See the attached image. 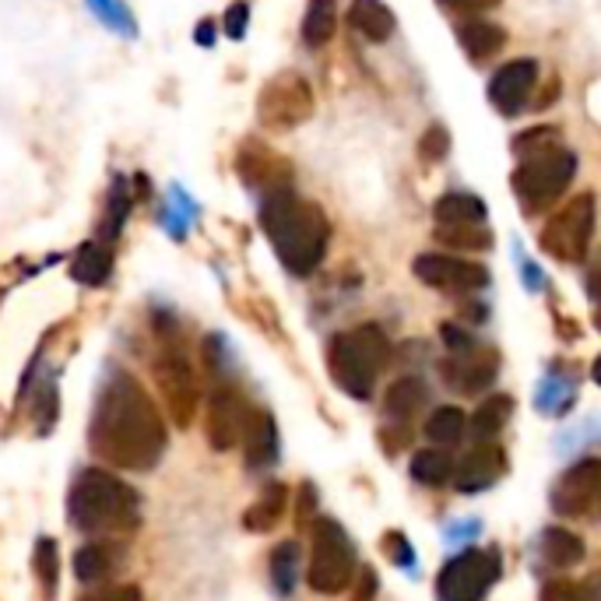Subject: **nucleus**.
I'll list each match as a JSON object with an SVG mask.
<instances>
[{
    "instance_id": "nucleus-3",
    "label": "nucleus",
    "mask_w": 601,
    "mask_h": 601,
    "mask_svg": "<svg viewBox=\"0 0 601 601\" xmlns=\"http://www.w3.org/2000/svg\"><path fill=\"white\" fill-rule=\"evenodd\" d=\"M67 517L85 535H127L141 528V499L106 468H85L67 496Z\"/></svg>"
},
{
    "instance_id": "nucleus-22",
    "label": "nucleus",
    "mask_w": 601,
    "mask_h": 601,
    "mask_svg": "<svg viewBox=\"0 0 601 601\" xmlns=\"http://www.w3.org/2000/svg\"><path fill=\"white\" fill-rule=\"evenodd\" d=\"M425 401H430V387H425V380L422 377H401L387 387L383 415L398 419V422H409L419 409H425Z\"/></svg>"
},
{
    "instance_id": "nucleus-7",
    "label": "nucleus",
    "mask_w": 601,
    "mask_h": 601,
    "mask_svg": "<svg viewBox=\"0 0 601 601\" xmlns=\"http://www.w3.org/2000/svg\"><path fill=\"white\" fill-rule=\"evenodd\" d=\"M594 236V193H577L541 229V250L559 264H584Z\"/></svg>"
},
{
    "instance_id": "nucleus-16",
    "label": "nucleus",
    "mask_w": 601,
    "mask_h": 601,
    "mask_svg": "<svg viewBox=\"0 0 601 601\" xmlns=\"http://www.w3.org/2000/svg\"><path fill=\"white\" fill-rule=\"evenodd\" d=\"M507 472V451L499 447V443H478L475 451H468L461 457V464L454 468V486L457 493H482L499 482V475Z\"/></svg>"
},
{
    "instance_id": "nucleus-34",
    "label": "nucleus",
    "mask_w": 601,
    "mask_h": 601,
    "mask_svg": "<svg viewBox=\"0 0 601 601\" xmlns=\"http://www.w3.org/2000/svg\"><path fill=\"white\" fill-rule=\"evenodd\" d=\"M130 204H134V198L127 193V180L116 177L113 187H109V208H106V222H103V243H113L124 232V222L130 215Z\"/></svg>"
},
{
    "instance_id": "nucleus-13",
    "label": "nucleus",
    "mask_w": 601,
    "mask_h": 601,
    "mask_svg": "<svg viewBox=\"0 0 601 601\" xmlns=\"http://www.w3.org/2000/svg\"><path fill=\"white\" fill-rule=\"evenodd\" d=\"M309 109H314V95L296 74L275 77L261 95V120L267 127H296L306 120Z\"/></svg>"
},
{
    "instance_id": "nucleus-37",
    "label": "nucleus",
    "mask_w": 601,
    "mask_h": 601,
    "mask_svg": "<svg viewBox=\"0 0 601 601\" xmlns=\"http://www.w3.org/2000/svg\"><path fill=\"white\" fill-rule=\"evenodd\" d=\"M549 148H559V130L556 127H531L520 138H514V155L517 159H531V155H541Z\"/></svg>"
},
{
    "instance_id": "nucleus-46",
    "label": "nucleus",
    "mask_w": 601,
    "mask_h": 601,
    "mask_svg": "<svg viewBox=\"0 0 601 601\" xmlns=\"http://www.w3.org/2000/svg\"><path fill=\"white\" fill-rule=\"evenodd\" d=\"M499 4H503V0H443V8L461 11V14H482V11L499 8Z\"/></svg>"
},
{
    "instance_id": "nucleus-4",
    "label": "nucleus",
    "mask_w": 601,
    "mask_h": 601,
    "mask_svg": "<svg viewBox=\"0 0 601 601\" xmlns=\"http://www.w3.org/2000/svg\"><path fill=\"white\" fill-rule=\"evenodd\" d=\"M387 362H391V341L377 324H359L327 345V370L345 394L359 401L373 394V383L387 370Z\"/></svg>"
},
{
    "instance_id": "nucleus-10",
    "label": "nucleus",
    "mask_w": 601,
    "mask_h": 601,
    "mask_svg": "<svg viewBox=\"0 0 601 601\" xmlns=\"http://www.w3.org/2000/svg\"><path fill=\"white\" fill-rule=\"evenodd\" d=\"M412 271L422 285L440 288V293H457V296L478 293V288L489 285V267H482L475 261L447 257V254H419Z\"/></svg>"
},
{
    "instance_id": "nucleus-51",
    "label": "nucleus",
    "mask_w": 601,
    "mask_h": 601,
    "mask_svg": "<svg viewBox=\"0 0 601 601\" xmlns=\"http://www.w3.org/2000/svg\"><path fill=\"white\" fill-rule=\"evenodd\" d=\"M594 577H598V580H601V573H594Z\"/></svg>"
},
{
    "instance_id": "nucleus-32",
    "label": "nucleus",
    "mask_w": 601,
    "mask_h": 601,
    "mask_svg": "<svg viewBox=\"0 0 601 601\" xmlns=\"http://www.w3.org/2000/svg\"><path fill=\"white\" fill-rule=\"evenodd\" d=\"M88 11L99 18V25H106L109 32L124 35V39H138V18L124 4V0H85Z\"/></svg>"
},
{
    "instance_id": "nucleus-33",
    "label": "nucleus",
    "mask_w": 601,
    "mask_h": 601,
    "mask_svg": "<svg viewBox=\"0 0 601 601\" xmlns=\"http://www.w3.org/2000/svg\"><path fill=\"white\" fill-rule=\"evenodd\" d=\"M436 240L443 246H451V250H468V254H475V250H489L493 246V232L486 225H472V222H464V225H436Z\"/></svg>"
},
{
    "instance_id": "nucleus-50",
    "label": "nucleus",
    "mask_w": 601,
    "mask_h": 601,
    "mask_svg": "<svg viewBox=\"0 0 601 601\" xmlns=\"http://www.w3.org/2000/svg\"><path fill=\"white\" fill-rule=\"evenodd\" d=\"M594 327L601 331V303H598V309H594Z\"/></svg>"
},
{
    "instance_id": "nucleus-14",
    "label": "nucleus",
    "mask_w": 601,
    "mask_h": 601,
    "mask_svg": "<svg viewBox=\"0 0 601 601\" xmlns=\"http://www.w3.org/2000/svg\"><path fill=\"white\" fill-rule=\"evenodd\" d=\"M496 373H499V359L486 345L451 352V359L440 362V377L447 380L451 391H461V394H482L496 380Z\"/></svg>"
},
{
    "instance_id": "nucleus-5",
    "label": "nucleus",
    "mask_w": 601,
    "mask_h": 601,
    "mask_svg": "<svg viewBox=\"0 0 601 601\" xmlns=\"http://www.w3.org/2000/svg\"><path fill=\"white\" fill-rule=\"evenodd\" d=\"M573 177H577V155L559 145L541 155H531V159H520L510 183H514L517 201L525 204V211L538 215V211L552 208L559 198H563Z\"/></svg>"
},
{
    "instance_id": "nucleus-19",
    "label": "nucleus",
    "mask_w": 601,
    "mask_h": 601,
    "mask_svg": "<svg viewBox=\"0 0 601 601\" xmlns=\"http://www.w3.org/2000/svg\"><path fill=\"white\" fill-rule=\"evenodd\" d=\"M348 25H352L362 39H370V43H387L398 29V18L383 0H352V8H348Z\"/></svg>"
},
{
    "instance_id": "nucleus-31",
    "label": "nucleus",
    "mask_w": 601,
    "mask_h": 601,
    "mask_svg": "<svg viewBox=\"0 0 601 601\" xmlns=\"http://www.w3.org/2000/svg\"><path fill=\"white\" fill-rule=\"evenodd\" d=\"M468 430V419L457 409V404H440V409L425 419V436L430 443H440V447H447V443H457Z\"/></svg>"
},
{
    "instance_id": "nucleus-2",
    "label": "nucleus",
    "mask_w": 601,
    "mask_h": 601,
    "mask_svg": "<svg viewBox=\"0 0 601 601\" xmlns=\"http://www.w3.org/2000/svg\"><path fill=\"white\" fill-rule=\"evenodd\" d=\"M261 225L288 275L306 278L320 267L327 240H331V225H327V215L317 204L296 198L293 187H275L261 193Z\"/></svg>"
},
{
    "instance_id": "nucleus-27",
    "label": "nucleus",
    "mask_w": 601,
    "mask_h": 601,
    "mask_svg": "<svg viewBox=\"0 0 601 601\" xmlns=\"http://www.w3.org/2000/svg\"><path fill=\"white\" fill-rule=\"evenodd\" d=\"M285 507H288V489L282 486V482H275V486H267L261 493V499L254 503V507H246L243 528L246 531H271L282 520Z\"/></svg>"
},
{
    "instance_id": "nucleus-15",
    "label": "nucleus",
    "mask_w": 601,
    "mask_h": 601,
    "mask_svg": "<svg viewBox=\"0 0 601 601\" xmlns=\"http://www.w3.org/2000/svg\"><path fill=\"white\" fill-rule=\"evenodd\" d=\"M535 85H538V64L531 61V56H525V61H510V64H503L493 74V82H489V103L503 116H517L520 109L528 106Z\"/></svg>"
},
{
    "instance_id": "nucleus-6",
    "label": "nucleus",
    "mask_w": 601,
    "mask_h": 601,
    "mask_svg": "<svg viewBox=\"0 0 601 601\" xmlns=\"http://www.w3.org/2000/svg\"><path fill=\"white\" fill-rule=\"evenodd\" d=\"M314 552H309V588L317 594H341L356 580V546L348 531L331 517H317L314 525Z\"/></svg>"
},
{
    "instance_id": "nucleus-49",
    "label": "nucleus",
    "mask_w": 601,
    "mask_h": 601,
    "mask_svg": "<svg viewBox=\"0 0 601 601\" xmlns=\"http://www.w3.org/2000/svg\"><path fill=\"white\" fill-rule=\"evenodd\" d=\"M591 377H594V383L601 387V356L594 359V366H591Z\"/></svg>"
},
{
    "instance_id": "nucleus-39",
    "label": "nucleus",
    "mask_w": 601,
    "mask_h": 601,
    "mask_svg": "<svg viewBox=\"0 0 601 601\" xmlns=\"http://www.w3.org/2000/svg\"><path fill=\"white\" fill-rule=\"evenodd\" d=\"M447 151H451V134L443 130V127H430V130L422 134V141H419L422 162H440Z\"/></svg>"
},
{
    "instance_id": "nucleus-47",
    "label": "nucleus",
    "mask_w": 601,
    "mask_h": 601,
    "mask_svg": "<svg viewBox=\"0 0 601 601\" xmlns=\"http://www.w3.org/2000/svg\"><path fill=\"white\" fill-rule=\"evenodd\" d=\"M588 296H591L594 303H601V254H598V261H594L591 271H588Z\"/></svg>"
},
{
    "instance_id": "nucleus-40",
    "label": "nucleus",
    "mask_w": 601,
    "mask_h": 601,
    "mask_svg": "<svg viewBox=\"0 0 601 601\" xmlns=\"http://www.w3.org/2000/svg\"><path fill=\"white\" fill-rule=\"evenodd\" d=\"M383 552L391 556V563L394 567H415V552H412V541L404 538L401 531H387L383 535Z\"/></svg>"
},
{
    "instance_id": "nucleus-35",
    "label": "nucleus",
    "mask_w": 601,
    "mask_h": 601,
    "mask_svg": "<svg viewBox=\"0 0 601 601\" xmlns=\"http://www.w3.org/2000/svg\"><path fill=\"white\" fill-rule=\"evenodd\" d=\"M32 570H35L39 588H43V598L50 601L56 594V573H61V563H56V541L53 538H39L35 541Z\"/></svg>"
},
{
    "instance_id": "nucleus-28",
    "label": "nucleus",
    "mask_w": 601,
    "mask_h": 601,
    "mask_svg": "<svg viewBox=\"0 0 601 601\" xmlns=\"http://www.w3.org/2000/svg\"><path fill=\"white\" fill-rule=\"evenodd\" d=\"M335 29H338V0H309L303 18V43L317 50L324 43H331Z\"/></svg>"
},
{
    "instance_id": "nucleus-45",
    "label": "nucleus",
    "mask_w": 601,
    "mask_h": 601,
    "mask_svg": "<svg viewBox=\"0 0 601 601\" xmlns=\"http://www.w3.org/2000/svg\"><path fill=\"white\" fill-rule=\"evenodd\" d=\"M440 335H443V341H447V348L451 352H464V348H472V345H478L464 327H457V324H443L440 327Z\"/></svg>"
},
{
    "instance_id": "nucleus-42",
    "label": "nucleus",
    "mask_w": 601,
    "mask_h": 601,
    "mask_svg": "<svg viewBox=\"0 0 601 601\" xmlns=\"http://www.w3.org/2000/svg\"><path fill=\"white\" fill-rule=\"evenodd\" d=\"M246 22H250V4H232L229 11H225V22H222V29H225V35L229 39H243L246 35Z\"/></svg>"
},
{
    "instance_id": "nucleus-1",
    "label": "nucleus",
    "mask_w": 601,
    "mask_h": 601,
    "mask_svg": "<svg viewBox=\"0 0 601 601\" xmlns=\"http://www.w3.org/2000/svg\"><path fill=\"white\" fill-rule=\"evenodd\" d=\"M166 419L151 394L120 366H109L88 422V447L109 468L151 472L166 454Z\"/></svg>"
},
{
    "instance_id": "nucleus-48",
    "label": "nucleus",
    "mask_w": 601,
    "mask_h": 601,
    "mask_svg": "<svg viewBox=\"0 0 601 601\" xmlns=\"http://www.w3.org/2000/svg\"><path fill=\"white\" fill-rule=\"evenodd\" d=\"M211 29H215L211 22H201V25H198V43H201V46H211V43H215V32H211Z\"/></svg>"
},
{
    "instance_id": "nucleus-26",
    "label": "nucleus",
    "mask_w": 601,
    "mask_h": 601,
    "mask_svg": "<svg viewBox=\"0 0 601 601\" xmlns=\"http://www.w3.org/2000/svg\"><path fill=\"white\" fill-rule=\"evenodd\" d=\"M510 415H514V401L507 394H489V401H482L475 409L468 430L478 443H489L493 436H499L503 425L510 422Z\"/></svg>"
},
{
    "instance_id": "nucleus-20",
    "label": "nucleus",
    "mask_w": 601,
    "mask_h": 601,
    "mask_svg": "<svg viewBox=\"0 0 601 601\" xmlns=\"http://www.w3.org/2000/svg\"><path fill=\"white\" fill-rule=\"evenodd\" d=\"M577 398V377H570L563 366H552V370L541 377L538 394H535V409L541 415H567L570 404Z\"/></svg>"
},
{
    "instance_id": "nucleus-17",
    "label": "nucleus",
    "mask_w": 601,
    "mask_h": 601,
    "mask_svg": "<svg viewBox=\"0 0 601 601\" xmlns=\"http://www.w3.org/2000/svg\"><path fill=\"white\" fill-rule=\"evenodd\" d=\"M278 425L271 419V412L254 409L246 425V436H243V454L250 468H271L278 461Z\"/></svg>"
},
{
    "instance_id": "nucleus-24",
    "label": "nucleus",
    "mask_w": 601,
    "mask_h": 601,
    "mask_svg": "<svg viewBox=\"0 0 601 601\" xmlns=\"http://www.w3.org/2000/svg\"><path fill=\"white\" fill-rule=\"evenodd\" d=\"M541 556H546V563L556 570L577 567L580 559H584V538L567 528H546L541 531Z\"/></svg>"
},
{
    "instance_id": "nucleus-9",
    "label": "nucleus",
    "mask_w": 601,
    "mask_h": 601,
    "mask_svg": "<svg viewBox=\"0 0 601 601\" xmlns=\"http://www.w3.org/2000/svg\"><path fill=\"white\" fill-rule=\"evenodd\" d=\"M155 380H159V391L166 398V412L172 415V422L190 425L201 401V387H198V377H193L187 352L177 341L162 345L159 359H155Z\"/></svg>"
},
{
    "instance_id": "nucleus-30",
    "label": "nucleus",
    "mask_w": 601,
    "mask_h": 601,
    "mask_svg": "<svg viewBox=\"0 0 601 601\" xmlns=\"http://www.w3.org/2000/svg\"><path fill=\"white\" fill-rule=\"evenodd\" d=\"M296 580H299V546L296 541H282L271 552V588L285 598L296 591Z\"/></svg>"
},
{
    "instance_id": "nucleus-8",
    "label": "nucleus",
    "mask_w": 601,
    "mask_h": 601,
    "mask_svg": "<svg viewBox=\"0 0 601 601\" xmlns=\"http://www.w3.org/2000/svg\"><path fill=\"white\" fill-rule=\"evenodd\" d=\"M499 552L496 549H464L457 552L436 577L440 601H482L499 580Z\"/></svg>"
},
{
    "instance_id": "nucleus-18",
    "label": "nucleus",
    "mask_w": 601,
    "mask_h": 601,
    "mask_svg": "<svg viewBox=\"0 0 601 601\" xmlns=\"http://www.w3.org/2000/svg\"><path fill=\"white\" fill-rule=\"evenodd\" d=\"M124 563V549L109 546V541H88L74 552V577L82 584H99L109 573H116Z\"/></svg>"
},
{
    "instance_id": "nucleus-12",
    "label": "nucleus",
    "mask_w": 601,
    "mask_h": 601,
    "mask_svg": "<svg viewBox=\"0 0 601 601\" xmlns=\"http://www.w3.org/2000/svg\"><path fill=\"white\" fill-rule=\"evenodd\" d=\"M250 401L236 391V387H219L208 401V443L215 451H232L236 443H243L246 425H250Z\"/></svg>"
},
{
    "instance_id": "nucleus-43",
    "label": "nucleus",
    "mask_w": 601,
    "mask_h": 601,
    "mask_svg": "<svg viewBox=\"0 0 601 601\" xmlns=\"http://www.w3.org/2000/svg\"><path fill=\"white\" fill-rule=\"evenodd\" d=\"M82 601H145L141 588H134V584H116V588H106V591H95Z\"/></svg>"
},
{
    "instance_id": "nucleus-36",
    "label": "nucleus",
    "mask_w": 601,
    "mask_h": 601,
    "mask_svg": "<svg viewBox=\"0 0 601 601\" xmlns=\"http://www.w3.org/2000/svg\"><path fill=\"white\" fill-rule=\"evenodd\" d=\"M198 219V204H193L180 187H172V198L166 204V215H162V229L169 232L172 240H183L187 236V225Z\"/></svg>"
},
{
    "instance_id": "nucleus-38",
    "label": "nucleus",
    "mask_w": 601,
    "mask_h": 601,
    "mask_svg": "<svg viewBox=\"0 0 601 601\" xmlns=\"http://www.w3.org/2000/svg\"><path fill=\"white\" fill-rule=\"evenodd\" d=\"M204 366L211 377L225 380L229 370H232V352H229V341L222 335H208L204 338Z\"/></svg>"
},
{
    "instance_id": "nucleus-44",
    "label": "nucleus",
    "mask_w": 601,
    "mask_h": 601,
    "mask_svg": "<svg viewBox=\"0 0 601 601\" xmlns=\"http://www.w3.org/2000/svg\"><path fill=\"white\" fill-rule=\"evenodd\" d=\"M377 598V573L370 567H362L359 577L352 580V598L348 601H373Z\"/></svg>"
},
{
    "instance_id": "nucleus-25",
    "label": "nucleus",
    "mask_w": 601,
    "mask_h": 601,
    "mask_svg": "<svg viewBox=\"0 0 601 601\" xmlns=\"http://www.w3.org/2000/svg\"><path fill=\"white\" fill-rule=\"evenodd\" d=\"M433 215L440 225H464V222H486V204H482L475 193H464V190H451L443 193V198L436 201Z\"/></svg>"
},
{
    "instance_id": "nucleus-21",
    "label": "nucleus",
    "mask_w": 601,
    "mask_h": 601,
    "mask_svg": "<svg viewBox=\"0 0 601 601\" xmlns=\"http://www.w3.org/2000/svg\"><path fill=\"white\" fill-rule=\"evenodd\" d=\"M457 43L461 50L472 56L475 64L489 61L507 43V32H503L496 22H482V18H468V22L457 25Z\"/></svg>"
},
{
    "instance_id": "nucleus-11",
    "label": "nucleus",
    "mask_w": 601,
    "mask_h": 601,
    "mask_svg": "<svg viewBox=\"0 0 601 601\" xmlns=\"http://www.w3.org/2000/svg\"><path fill=\"white\" fill-rule=\"evenodd\" d=\"M601 496V457L573 461L570 468L556 478L549 503L559 517H580L591 510V503Z\"/></svg>"
},
{
    "instance_id": "nucleus-41",
    "label": "nucleus",
    "mask_w": 601,
    "mask_h": 601,
    "mask_svg": "<svg viewBox=\"0 0 601 601\" xmlns=\"http://www.w3.org/2000/svg\"><path fill=\"white\" fill-rule=\"evenodd\" d=\"M538 601H588V594L580 591L573 580H552V584L541 588Z\"/></svg>"
},
{
    "instance_id": "nucleus-23",
    "label": "nucleus",
    "mask_w": 601,
    "mask_h": 601,
    "mask_svg": "<svg viewBox=\"0 0 601 601\" xmlns=\"http://www.w3.org/2000/svg\"><path fill=\"white\" fill-rule=\"evenodd\" d=\"M109 271H113L109 243L92 240V243H82V246H77V254H74V261H71V275H74V282H82V285H103V282L109 278Z\"/></svg>"
},
{
    "instance_id": "nucleus-29",
    "label": "nucleus",
    "mask_w": 601,
    "mask_h": 601,
    "mask_svg": "<svg viewBox=\"0 0 601 601\" xmlns=\"http://www.w3.org/2000/svg\"><path fill=\"white\" fill-rule=\"evenodd\" d=\"M412 478L415 482H422V486H443V482H451L454 478V457L447 454V451H436V447H430V451H419L415 457H412Z\"/></svg>"
}]
</instances>
